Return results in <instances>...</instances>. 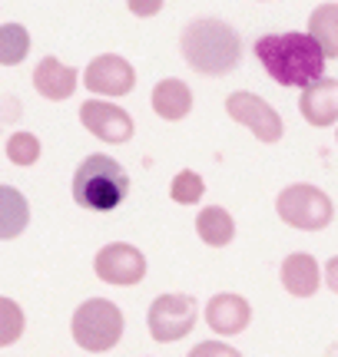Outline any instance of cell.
Segmentation results:
<instances>
[{
	"mask_svg": "<svg viewBox=\"0 0 338 357\" xmlns=\"http://www.w3.org/2000/svg\"><path fill=\"white\" fill-rule=\"evenodd\" d=\"M256 56L279 86L305 89L325 70V56L309 33H265L256 40Z\"/></svg>",
	"mask_w": 338,
	"mask_h": 357,
	"instance_id": "6da1fadb",
	"label": "cell"
},
{
	"mask_svg": "<svg viewBox=\"0 0 338 357\" xmlns=\"http://www.w3.org/2000/svg\"><path fill=\"white\" fill-rule=\"evenodd\" d=\"M179 50L182 60L193 66L196 73H206V77H226L242 60L239 33L226 20H216V17H196L182 26Z\"/></svg>",
	"mask_w": 338,
	"mask_h": 357,
	"instance_id": "7a4b0ae2",
	"label": "cell"
},
{
	"mask_svg": "<svg viewBox=\"0 0 338 357\" xmlns=\"http://www.w3.org/2000/svg\"><path fill=\"white\" fill-rule=\"evenodd\" d=\"M130 192V176L113 155L83 159L73 176V202L90 212H113Z\"/></svg>",
	"mask_w": 338,
	"mask_h": 357,
	"instance_id": "3957f363",
	"label": "cell"
},
{
	"mask_svg": "<svg viewBox=\"0 0 338 357\" xmlns=\"http://www.w3.org/2000/svg\"><path fill=\"white\" fill-rule=\"evenodd\" d=\"M70 331H73V341H77L83 351L90 354H100V351H110V347L119 344L123 337V314L113 301L106 298H90L77 307V314L70 321Z\"/></svg>",
	"mask_w": 338,
	"mask_h": 357,
	"instance_id": "277c9868",
	"label": "cell"
},
{
	"mask_svg": "<svg viewBox=\"0 0 338 357\" xmlns=\"http://www.w3.org/2000/svg\"><path fill=\"white\" fill-rule=\"evenodd\" d=\"M275 208H279V218L292 225V229L302 231H318L325 229L332 215H335V205L322 189H315L309 182H295L288 189L279 192L275 199Z\"/></svg>",
	"mask_w": 338,
	"mask_h": 357,
	"instance_id": "5b68a950",
	"label": "cell"
},
{
	"mask_svg": "<svg viewBox=\"0 0 338 357\" xmlns=\"http://www.w3.org/2000/svg\"><path fill=\"white\" fill-rule=\"evenodd\" d=\"M149 324V337L159 344H172L193 331L196 324V301L189 294H159L156 301L149 305L146 314Z\"/></svg>",
	"mask_w": 338,
	"mask_h": 357,
	"instance_id": "8992f818",
	"label": "cell"
},
{
	"mask_svg": "<svg viewBox=\"0 0 338 357\" xmlns=\"http://www.w3.org/2000/svg\"><path fill=\"white\" fill-rule=\"evenodd\" d=\"M226 113L233 116L235 123L252 129L256 139L262 142L282 139V119H279V113L262 96H256V93H233V96H226Z\"/></svg>",
	"mask_w": 338,
	"mask_h": 357,
	"instance_id": "52a82bcc",
	"label": "cell"
},
{
	"mask_svg": "<svg viewBox=\"0 0 338 357\" xmlns=\"http://www.w3.org/2000/svg\"><path fill=\"white\" fill-rule=\"evenodd\" d=\"M93 271L100 275L106 284H140L146 275V258L140 248H133L126 242L103 245L96 258H93Z\"/></svg>",
	"mask_w": 338,
	"mask_h": 357,
	"instance_id": "ba28073f",
	"label": "cell"
},
{
	"mask_svg": "<svg viewBox=\"0 0 338 357\" xmlns=\"http://www.w3.org/2000/svg\"><path fill=\"white\" fill-rule=\"evenodd\" d=\"M83 83L96 96H126L136 86V70L123 56H117V53H103V56H96L87 66Z\"/></svg>",
	"mask_w": 338,
	"mask_h": 357,
	"instance_id": "9c48e42d",
	"label": "cell"
},
{
	"mask_svg": "<svg viewBox=\"0 0 338 357\" xmlns=\"http://www.w3.org/2000/svg\"><path fill=\"white\" fill-rule=\"evenodd\" d=\"M80 123L103 142H126L133 136V116L117 102L87 100L80 106Z\"/></svg>",
	"mask_w": 338,
	"mask_h": 357,
	"instance_id": "30bf717a",
	"label": "cell"
},
{
	"mask_svg": "<svg viewBox=\"0 0 338 357\" xmlns=\"http://www.w3.org/2000/svg\"><path fill=\"white\" fill-rule=\"evenodd\" d=\"M299 109L305 116V123H312V126L335 123L338 119V79L322 77V79H315L312 86H305L299 96Z\"/></svg>",
	"mask_w": 338,
	"mask_h": 357,
	"instance_id": "8fae6325",
	"label": "cell"
},
{
	"mask_svg": "<svg viewBox=\"0 0 338 357\" xmlns=\"http://www.w3.org/2000/svg\"><path fill=\"white\" fill-rule=\"evenodd\" d=\"M206 321L216 334H239L249 328L252 307H249V301L239 298V294H216V298H209Z\"/></svg>",
	"mask_w": 338,
	"mask_h": 357,
	"instance_id": "7c38bea8",
	"label": "cell"
},
{
	"mask_svg": "<svg viewBox=\"0 0 338 357\" xmlns=\"http://www.w3.org/2000/svg\"><path fill=\"white\" fill-rule=\"evenodd\" d=\"M34 86H37L40 96L60 102L66 96H73V89H77V70L64 66L57 56H43L37 63V70H34Z\"/></svg>",
	"mask_w": 338,
	"mask_h": 357,
	"instance_id": "4fadbf2b",
	"label": "cell"
},
{
	"mask_svg": "<svg viewBox=\"0 0 338 357\" xmlns=\"http://www.w3.org/2000/svg\"><path fill=\"white\" fill-rule=\"evenodd\" d=\"M282 284H286L288 294L295 298H312L322 284V275H318V261H315L309 252H295L282 261Z\"/></svg>",
	"mask_w": 338,
	"mask_h": 357,
	"instance_id": "5bb4252c",
	"label": "cell"
},
{
	"mask_svg": "<svg viewBox=\"0 0 338 357\" xmlns=\"http://www.w3.org/2000/svg\"><path fill=\"white\" fill-rule=\"evenodd\" d=\"M153 109L163 119L176 123V119H182V116L193 109V93H189V86L182 79H172V77L159 79L156 86H153Z\"/></svg>",
	"mask_w": 338,
	"mask_h": 357,
	"instance_id": "9a60e30c",
	"label": "cell"
},
{
	"mask_svg": "<svg viewBox=\"0 0 338 357\" xmlns=\"http://www.w3.org/2000/svg\"><path fill=\"white\" fill-rule=\"evenodd\" d=\"M30 222V205H27L24 192L13 185H0V242L17 238Z\"/></svg>",
	"mask_w": 338,
	"mask_h": 357,
	"instance_id": "2e32d148",
	"label": "cell"
},
{
	"mask_svg": "<svg viewBox=\"0 0 338 357\" xmlns=\"http://www.w3.org/2000/svg\"><path fill=\"white\" fill-rule=\"evenodd\" d=\"M309 37L318 43L325 60L338 56V3H322L309 17Z\"/></svg>",
	"mask_w": 338,
	"mask_h": 357,
	"instance_id": "e0dca14e",
	"label": "cell"
},
{
	"mask_svg": "<svg viewBox=\"0 0 338 357\" xmlns=\"http://www.w3.org/2000/svg\"><path fill=\"white\" fill-rule=\"evenodd\" d=\"M196 231H199V238H203L206 245L222 248V245L233 242L235 222H233V215H229L226 208H219V205H209V208H203V212H199V218H196Z\"/></svg>",
	"mask_w": 338,
	"mask_h": 357,
	"instance_id": "ac0fdd59",
	"label": "cell"
},
{
	"mask_svg": "<svg viewBox=\"0 0 338 357\" xmlns=\"http://www.w3.org/2000/svg\"><path fill=\"white\" fill-rule=\"evenodd\" d=\"M30 53V33L20 24H3L0 26V63L17 66L24 63V56Z\"/></svg>",
	"mask_w": 338,
	"mask_h": 357,
	"instance_id": "d6986e66",
	"label": "cell"
},
{
	"mask_svg": "<svg viewBox=\"0 0 338 357\" xmlns=\"http://www.w3.org/2000/svg\"><path fill=\"white\" fill-rule=\"evenodd\" d=\"M24 307L10 298H0V347L17 344L20 334H24Z\"/></svg>",
	"mask_w": 338,
	"mask_h": 357,
	"instance_id": "ffe728a7",
	"label": "cell"
},
{
	"mask_svg": "<svg viewBox=\"0 0 338 357\" xmlns=\"http://www.w3.org/2000/svg\"><path fill=\"white\" fill-rule=\"evenodd\" d=\"M203 192H206V185H203V176H199V172H193V169H182L179 176L172 178V185H169L172 202H179V205L199 202V199H203Z\"/></svg>",
	"mask_w": 338,
	"mask_h": 357,
	"instance_id": "44dd1931",
	"label": "cell"
},
{
	"mask_svg": "<svg viewBox=\"0 0 338 357\" xmlns=\"http://www.w3.org/2000/svg\"><path fill=\"white\" fill-rule=\"evenodd\" d=\"M7 159L13 166H34L40 159V139L34 132H13L7 139Z\"/></svg>",
	"mask_w": 338,
	"mask_h": 357,
	"instance_id": "7402d4cb",
	"label": "cell"
},
{
	"mask_svg": "<svg viewBox=\"0 0 338 357\" xmlns=\"http://www.w3.org/2000/svg\"><path fill=\"white\" fill-rule=\"evenodd\" d=\"M189 357H242L235 347H229L226 341H203L189 351Z\"/></svg>",
	"mask_w": 338,
	"mask_h": 357,
	"instance_id": "603a6c76",
	"label": "cell"
},
{
	"mask_svg": "<svg viewBox=\"0 0 338 357\" xmlns=\"http://www.w3.org/2000/svg\"><path fill=\"white\" fill-rule=\"evenodd\" d=\"M126 3L136 17H156L159 7H163V0H126Z\"/></svg>",
	"mask_w": 338,
	"mask_h": 357,
	"instance_id": "cb8c5ba5",
	"label": "cell"
},
{
	"mask_svg": "<svg viewBox=\"0 0 338 357\" xmlns=\"http://www.w3.org/2000/svg\"><path fill=\"white\" fill-rule=\"evenodd\" d=\"M325 281H328V288H332V291L338 294V255L325 265Z\"/></svg>",
	"mask_w": 338,
	"mask_h": 357,
	"instance_id": "d4e9b609",
	"label": "cell"
}]
</instances>
